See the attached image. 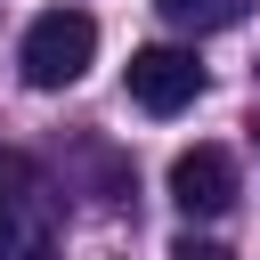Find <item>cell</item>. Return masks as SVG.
Instances as JSON below:
<instances>
[{"mask_svg":"<svg viewBox=\"0 0 260 260\" xmlns=\"http://www.w3.org/2000/svg\"><path fill=\"white\" fill-rule=\"evenodd\" d=\"M130 98H138L146 114H179V106H195V98H203V65H195V49H171V41L130 49Z\"/></svg>","mask_w":260,"mask_h":260,"instance_id":"cell-2","label":"cell"},{"mask_svg":"<svg viewBox=\"0 0 260 260\" xmlns=\"http://www.w3.org/2000/svg\"><path fill=\"white\" fill-rule=\"evenodd\" d=\"M171 203H179L187 219H219V211L236 203V154H228V146H187V154L171 162Z\"/></svg>","mask_w":260,"mask_h":260,"instance_id":"cell-4","label":"cell"},{"mask_svg":"<svg viewBox=\"0 0 260 260\" xmlns=\"http://www.w3.org/2000/svg\"><path fill=\"white\" fill-rule=\"evenodd\" d=\"M89 57H98V16H89V8H49V16H32V24H24V49H16V65H24L32 89H73V81L89 73Z\"/></svg>","mask_w":260,"mask_h":260,"instance_id":"cell-1","label":"cell"},{"mask_svg":"<svg viewBox=\"0 0 260 260\" xmlns=\"http://www.w3.org/2000/svg\"><path fill=\"white\" fill-rule=\"evenodd\" d=\"M171 260H228V252H219V244H203V236H179V244H171Z\"/></svg>","mask_w":260,"mask_h":260,"instance_id":"cell-6","label":"cell"},{"mask_svg":"<svg viewBox=\"0 0 260 260\" xmlns=\"http://www.w3.org/2000/svg\"><path fill=\"white\" fill-rule=\"evenodd\" d=\"M179 32H228V24H244L252 16V0H154Z\"/></svg>","mask_w":260,"mask_h":260,"instance_id":"cell-5","label":"cell"},{"mask_svg":"<svg viewBox=\"0 0 260 260\" xmlns=\"http://www.w3.org/2000/svg\"><path fill=\"white\" fill-rule=\"evenodd\" d=\"M244 130H252V154H260V114H252V122H244Z\"/></svg>","mask_w":260,"mask_h":260,"instance_id":"cell-7","label":"cell"},{"mask_svg":"<svg viewBox=\"0 0 260 260\" xmlns=\"http://www.w3.org/2000/svg\"><path fill=\"white\" fill-rule=\"evenodd\" d=\"M0 260H49V219H41L32 162H0Z\"/></svg>","mask_w":260,"mask_h":260,"instance_id":"cell-3","label":"cell"}]
</instances>
